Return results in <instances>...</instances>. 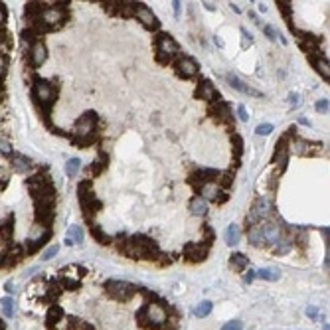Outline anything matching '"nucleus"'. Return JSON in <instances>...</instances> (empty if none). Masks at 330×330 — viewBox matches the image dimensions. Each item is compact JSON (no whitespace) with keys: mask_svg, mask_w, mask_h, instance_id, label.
Segmentation results:
<instances>
[{"mask_svg":"<svg viewBox=\"0 0 330 330\" xmlns=\"http://www.w3.org/2000/svg\"><path fill=\"white\" fill-rule=\"evenodd\" d=\"M58 89L54 83H50L48 79H42V77H34L32 79V99L44 119V123L48 127H52V121H50V115H52V107L58 99Z\"/></svg>","mask_w":330,"mask_h":330,"instance_id":"f257e3e1","label":"nucleus"},{"mask_svg":"<svg viewBox=\"0 0 330 330\" xmlns=\"http://www.w3.org/2000/svg\"><path fill=\"white\" fill-rule=\"evenodd\" d=\"M77 200H79V206H81V210H83L85 222H87V224H89V222H95L93 218H95V214L101 212L103 204H101V200H97V196H95V192H93V188H91V180L83 178V180L77 184Z\"/></svg>","mask_w":330,"mask_h":330,"instance_id":"f03ea898","label":"nucleus"},{"mask_svg":"<svg viewBox=\"0 0 330 330\" xmlns=\"http://www.w3.org/2000/svg\"><path fill=\"white\" fill-rule=\"evenodd\" d=\"M50 239H52V228H46V226H40V224L34 222V226L30 228V233H28V239L24 243L26 255L38 253Z\"/></svg>","mask_w":330,"mask_h":330,"instance_id":"7ed1b4c3","label":"nucleus"},{"mask_svg":"<svg viewBox=\"0 0 330 330\" xmlns=\"http://www.w3.org/2000/svg\"><path fill=\"white\" fill-rule=\"evenodd\" d=\"M105 293L119 300V302H129L136 293H138V287L129 283V281H117V279H109L105 283Z\"/></svg>","mask_w":330,"mask_h":330,"instance_id":"20e7f679","label":"nucleus"},{"mask_svg":"<svg viewBox=\"0 0 330 330\" xmlns=\"http://www.w3.org/2000/svg\"><path fill=\"white\" fill-rule=\"evenodd\" d=\"M208 113H210V117H212L216 123H220V125H228L230 132H233L235 117H233V113H231V107H230V103H228V101H222V99H218V101L210 103V107H208Z\"/></svg>","mask_w":330,"mask_h":330,"instance_id":"39448f33","label":"nucleus"},{"mask_svg":"<svg viewBox=\"0 0 330 330\" xmlns=\"http://www.w3.org/2000/svg\"><path fill=\"white\" fill-rule=\"evenodd\" d=\"M69 18V10L67 8H62V6H46L42 16H40V22L46 24L50 30H56V28H62Z\"/></svg>","mask_w":330,"mask_h":330,"instance_id":"423d86ee","label":"nucleus"},{"mask_svg":"<svg viewBox=\"0 0 330 330\" xmlns=\"http://www.w3.org/2000/svg\"><path fill=\"white\" fill-rule=\"evenodd\" d=\"M97 123H99L97 113H95V111H85V113L75 121V127H73L71 136H87V134L97 132Z\"/></svg>","mask_w":330,"mask_h":330,"instance_id":"0eeeda50","label":"nucleus"},{"mask_svg":"<svg viewBox=\"0 0 330 330\" xmlns=\"http://www.w3.org/2000/svg\"><path fill=\"white\" fill-rule=\"evenodd\" d=\"M208 255H210V245H206L204 241H190L182 249V259L186 263H202L208 259Z\"/></svg>","mask_w":330,"mask_h":330,"instance_id":"6e6552de","label":"nucleus"},{"mask_svg":"<svg viewBox=\"0 0 330 330\" xmlns=\"http://www.w3.org/2000/svg\"><path fill=\"white\" fill-rule=\"evenodd\" d=\"M156 52L176 60V58L180 56V46H178V42H176L170 34L158 32V34H156Z\"/></svg>","mask_w":330,"mask_h":330,"instance_id":"1a4fd4ad","label":"nucleus"},{"mask_svg":"<svg viewBox=\"0 0 330 330\" xmlns=\"http://www.w3.org/2000/svg\"><path fill=\"white\" fill-rule=\"evenodd\" d=\"M134 16H136V20H138L146 30H150V32H158V30H160V22H158L156 14H154L146 4L136 2V6H134Z\"/></svg>","mask_w":330,"mask_h":330,"instance_id":"9d476101","label":"nucleus"},{"mask_svg":"<svg viewBox=\"0 0 330 330\" xmlns=\"http://www.w3.org/2000/svg\"><path fill=\"white\" fill-rule=\"evenodd\" d=\"M172 66H174V71H176V75L180 79H192L200 71V66L192 58H188V56H178Z\"/></svg>","mask_w":330,"mask_h":330,"instance_id":"9b49d317","label":"nucleus"},{"mask_svg":"<svg viewBox=\"0 0 330 330\" xmlns=\"http://www.w3.org/2000/svg\"><path fill=\"white\" fill-rule=\"evenodd\" d=\"M202 196L200 198H204V200H210V202H214V204H218V206H222V204H226L228 200H230V194L228 192H224L216 182H210V184H204L200 190H198Z\"/></svg>","mask_w":330,"mask_h":330,"instance_id":"f8f14e48","label":"nucleus"},{"mask_svg":"<svg viewBox=\"0 0 330 330\" xmlns=\"http://www.w3.org/2000/svg\"><path fill=\"white\" fill-rule=\"evenodd\" d=\"M220 170L218 168H198L194 174H190L188 182L194 186V190H200L204 184H210V182H216Z\"/></svg>","mask_w":330,"mask_h":330,"instance_id":"ddd939ff","label":"nucleus"},{"mask_svg":"<svg viewBox=\"0 0 330 330\" xmlns=\"http://www.w3.org/2000/svg\"><path fill=\"white\" fill-rule=\"evenodd\" d=\"M48 60V50L44 46V42H36L30 46V52H28V67L32 69H38L44 66V62Z\"/></svg>","mask_w":330,"mask_h":330,"instance_id":"4468645a","label":"nucleus"},{"mask_svg":"<svg viewBox=\"0 0 330 330\" xmlns=\"http://www.w3.org/2000/svg\"><path fill=\"white\" fill-rule=\"evenodd\" d=\"M194 97H196V99H202V101H206V103H214V101L220 99V93H218V89L214 87V83H212L210 79H202V81L198 83L196 91H194Z\"/></svg>","mask_w":330,"mask_h":330,"instance_id":"2eb2a0df","label":"nucleus"},{"mask_svg":"<svg viewBox=\"0 0 330 330\" xmlns=\"http://www.w3.org/2000/svg\"><path fill=\"white\" fill-rule=\"evenodd\" d=\"M249 214L257 220V222H267L271 216H273V206L267 198H257L249 210Z\"/></svg>","mask_w":330,"mask_h":330,"instance_id":"dca6fc26","label":"nucleus"},{"mask_svg":"<svg viewBox=\"0 0 330 330\" xmlns=\"http://www.w3.org/2000/svg\"><path fill=\"white\" fill-rule=\"evenodd\" d=\"M107 164H109V156L101 152V154L89 164V166L85 168V176H87V180H93V178L101 176V174L107 170Z\"/></svg>","mask_w":330,"mask_h":330,"instance_id":"f3484780","label":"nucleus"},{"mask_svg":"<svg viewBox=\"0 0 330 330\" xmlns=\"http://www.w3.org/2000/svg\"><path fill=\"white\" fill-rule=\"evenodd\" d=\"M10 164H12V168H14L16 172H20V174H28V172L32 170V166H34L32 158H28V156H24V154H18V152H12V154H10Z\"/></svg>","mask_w":330,"mask_h":330,"instance_id":"a211bd4d","label":"nucleus"},{"mask_svg":"<svg viewBox=\"0 0 330 330\" xmlns=\"http://www.w3.org/2000/svg\"><path fill=\"white\" fill-rule=\"evenodd\" d=\"M34 220L40 226L52 228V224L56 220V206H52V208H34Z\"/></svg>","mask_w":330,"mask_h":330,"instance_id":"6ab92c4d","label":"nucleus"},{"mask_svg":"<svg viewBox=\"0 0 330 330\" xmlns=\"http://www.w3.org/2000/svg\"><path fill=\"white\" fill-rule=\"evenodd\" d=\"M230 140H231V152H233V172L241 164V156H243V136L237 132H230Z\"/></svg>","mask_w":330,"mask_h":330,"instance_id":"aec40b11","label":"nucleus"},{"mask_svg":"<svg viewBox=\"0 0 330 330\" xmlns=\"http://www.w3.org/2000/svg\"><path fill=\"white\" fill-rule=\"evenodd\" d=\"M14 235V216H6L4 220H0V243H8L12 241Z\"/></svg>","mask_w":330,"mask_h":330,"instance_id":"412c9836","label":"nucleus"},{"mask_svg":"<svg viewBox=\"0 0 330 330\" xmlns=\"http://www.w3.org/2000/svg\"><path fill=\"white\" fill-rule=\"evenodd\" d=\"M226 81H228V85L230 87H233L235 91H239V93H245V95H253V97H261V93L259 91H255V89H251L249 85H245L237 75H233V73H228L226 75Z\"/></svg>","mask_w":330,"mask_h":330,"instance_id":"4be33fe9","label":"nucleus"},{"mask_svg":"<svg viewBox=\"0 0 330 330\" xmlns=\"http://www.w3.org/2000/svg\"><path fill=\"white\" fill-rule=\"evenodd\" d=\"M48 182H52L50 174H42V172H38V174H32V176L26 178V188H28L30 196H34V194H36L44 184H48Z\"/></svg>","mask_w":330,"mask_h":330,"instance_id":"5701e85b","label":"nucleus"},{"mask_svg":"<svg viewBox=\"0 0 330 330\" xmlns=\"http://www.w3.org/2000/svg\"><path fill=\"white\" fill-rule=\"evenodd\" d=\"M44 8H46V6L40 4V2H28L26 8H24V20H26V26L38 22L40 16H42V12H44Z\"/></svg>","mask_w":330,"mask_h":330,"instance_id":"b1692460","label":"nucleus"},{"mask_svg":"<svg viewBox=\"0 0 330 330\" xmlns=\"http://www.w3.org/2000/svg\"><path fill=\"white\" fill-rule=\"evenodd\" d=\"M295 152V154H298V156H306V154H310L312 152V144L308 142V140H304V138H300V136H293L291 138V144H289V152Z\"/></svg>","mask_w":330,"mask_h":330,"instance_id":"393cba45","label":"nucleus"},{"mask_svg":"<svg viewBox=\"0 0 330 330\" xmlns=\"http://www.w3.org/2000/svg\"><path fill=\"white\" fill-rule=\"evenodd\" d=\"M89 233L99 245H111L113 243V237L109 233H105V230L97 222H89Z\"/></svg>","mask_w":330,"mask_h":330,"instance_id":"a878e982","label":"nucleus"},{"mask_svg":"<svg viewBox=\"0 0 330 330\" xmlns=\"http://www.w3.org/2000/svg\"><path fill=\"white\" fill-rule=\"evenodd\" d=\"M62 318H64V308L58 306V304H50L48 314H46V326H48L50 330H56V326H58V322H60Z\"/></svg>","mask_w":330,"mask_h":330,"instance_id":"bb28decb","label":"nucleus"},{"mask_svg":"<svg viewBox=\"0 0 330 330\" xmlns=\"http://www.w3.org/2000/svg\"><path fill=\"white\" fill-rule=\"evenodd\" d=\"M233 178H235V172L230 168V170H220V174H218V178H216V184L224 190V192H228L231 186H233Z\"/></svg>","mask_w":330,"mask_h":330,"instance_id":"cd10ccee","label":"nucleus"},{"mask_svg":"<svg viewBox=\"0 0 330 330\" xmlns=\"http://www.w3.org/2000/svg\"><path fill=\"white\" fill-rule=\"evenodd\" d=\"M308 60L312 62V66L316 67V71H318L324 79L330 77V67H328V60H326V58H322V56H308Z\"/></svg>","mask_w":330,"mask_h":330,"instance_id":"c85d7f7f","label":"nucleus"},{"mask_svg":"<svg viewBox=\"0 0 330 330\" xmlns=\"http://www.w3.org/2000/svg\"><path fill=\"white\" fill-rule=\"evenodd\" d=\"M69 140H71L77 148H89V146L97 144L101 138H99V134H97V132H93V134H87V136H71Z\"/></svg>","mask_w":330,"mask_h":330,"instance_id":"c756f323","label":"nucleus"},{"mask_svg":"<svg viewBox=\"0 0 330 330\" xmlns=\"http://www.w3.org/2000/svg\"><path fill=\"white\" fill-rule=\"evenodd\" d=\"M291 249H293V237H289V235H281L279 241L273 245L275 255H287Z\"/></svg>","mask_w":330,"mask_h":330,"instance_id":"7c9ffc66","label":"nucleus"},{"mask_svg":"<svg viewBox=\"0 0 330 330\" xmlns=\"http://www.w3.org/2000/svg\"><path fill=\"white\" fill-rule=\"evenodd\" d=\"M190 212L194 214V216H206L208 214V202L204 200V198H200V196H196V198H192L190 200Z\"/></svg>","mask_w":330,"mask_h":330,"instance_id":"2f4dec72","label":"nucleus"},{"mask_svg":"<svg viewBox=\"0 0 330 330\" xmlns=\"http://www.w3.org/2000/svg\"><path fill=\"white\" fill-rule=\"evenodd\" d=\"M66 243L67 245H81L83 243V231H81V228L79 226H71L69 230H67V235H66Z\"/></svg>","mask_w":330,"mask_h":330,"instance_id":"473e14b6","label":"nucleus"},{"mask_svg":"<svg viewBox=\"0 0 330 330\" xmlns=\"http://www.w3.org/2000/svg\"><path fill=\"white\" fill-rule=\"evenodd\" d=\"M247 257L243 255V253H231V257H230V267L235 271V273H241V271H245V267H247Z\"/></svg>","mask_w":330,"mask_h":330,"instance_id":"72a5a7b5","label":"nucleus"},{"mask_svg":"<svg viewBox=\"0 0 330 330\" xmlns=\"http://www.w3.org/2000/svg\"><path fill=\"white\" fill-rule=\"evenodd\" d=\"M0 308H2V314L6 316V318H12L14 314H16V302H14V298L8 295V297H2L0 298Z\"/></svg>","mask_w":330,"mask_h":330,"instance_id":"f704fd0d","label":"nucleus"},{"mask_svg":"<svg viewBox=\"0 0 330 330\" xmlns=\"http://www.w3.org/2000/svg\"><path fill=\"white\" fill-rule=\"evenodd\" d=\"M224 237H226V243H228L230 247H233V245H237V243H239V237H241V233H239V228H237L235 224H231V226H228V230H226V233H224Z\"/></svg>","mask_w":330,"mask_h":330,"instance_id":"c9c22d12","label":"nucleus"},{"mask_svg":"<svg viewBox=\"0 0 330 330\" xmlns=\"http://www.w3.org/2000/svg\"><path fill=\"white\" fill-rule=\"evenodd\" d=\"M134 6H136V2H119L117 4V16L132 18L134 16Z\"/></svg>","mask_w":330,"mask_h":330,"instance_id":"e433bc0d","label":"nucleus"},{"mask_svg":"<svg viewBox=\"0 0 330 330\" xmlns=\"http://www.w3.org/2000/svg\"><path fill=\"white\" fill-rule=\"evenodd\" d=\"M247 239H249V243H251L253 247H265V245H263L261 231H259V228H257V226H253V228H249V230H247Z\"/></svg>","mask_w":330,"mask_h":330,"instance_id":"4c0bfd02","label":"nucleus"},{"mask_svg":"<svg viewBox=\"0 0 330 330\" xmlns=\"http://www.w3.org/2000/svg\"><path fill=\"white\" fill-rule=\"evenodd\" d=\"M255 277H259V279H265V281H277V279L281 277V273H279V269L265 267V269H259V271H255Z\"/></svg>","mask_w":330,"mask_h":330,"instance_id":"58836bf2","label":"nucleus"},{"mask_svg":"<svg viewBox=\"0 0 330 330\" xmlns=\"http://www.w3.org/2000/svg\"><path fill=\"white\" fill-rule=\"evenodd\" d=\"M79 168H81V160H79V158H69V160L66 162V174H67L69 178H73V176L79 172Z\"/></svg>","mask_w":330,"mask_h":330,"instance_id":"ea45409f","label":"nucleus"},{"mask_svg":"<svg viewBox=\"0 0 330 330\" xmlns=\"http://www.w3.org/2000/svg\"><path fill=\"white\" fill-rule=\"evenodd\" d=\"M202 233H204V239H202V241H204L206 245H210V247H212V243L216 241V231L212 230V226H210V224H204Z\"/></svg>","mask_w":330,"mask_h":330,"instance_id":"a19ab883","label":"nucleus"},{"mask_svg":"<svg viewBox=\"0 0 330 330\" xmlns=\"http://www.w3.org/2000/svg\"><path fill=\"white\" fill-rule=\"evenodd\" d=\"M212 306H214V304H212L210 300H204V302H200V304L196 306L194 314H196V316H200V318H206V316L212 312Z\"/></svg>","mask_w":330,"mask_h":330,"instance_id":"79ce46f5","label":"nucleus"},{"mask_svg":"<svg viewBox=\"0 0 330 330\" xmlns=\"http://www.w3.org/2000/svg\"><path fill=\"white\" fill-rule=\"evenodd\" d=\"M277 8H279L281 14L285 16V20L291 22V14H293V6H291V2H287V0H279V2H277Z\"/></svg>","mask_w":330,"mask_h":330,"instance_id":"37998d69","label":"nucleus"},{"mask_svg":"<svg viewBox=\"0 0 330 330\" xmlns=\"http://www.w3.org/2000/svg\"><path fill=\"white\" fill-rule=\"evenodd\" d=\"M0 48H6V50H10V48H12V38H10V34L6 32V28H4V26L0 28Z\"/></svg>","mask_w":330,"mask_h":330,"instance_id":"c03bdc74","label":"nucleus"},{"mask_svg":"<svg viewBox=\"0 0 330 330\" xmlns=\"http://www.w3.org/2000/svg\"><path fill=\"white\" fill-rule=\"evenodd\" d=\"M58 253H60V245H56V243H54V245H50V247L42 253V261H50V259H54Z\"/></svg>","mask_w":330,"mask_h":330,"instance_id":"a18cd8bd","label":"nucleus"},{"mask_svg":"<svg viewBox=\"0 0 330 330\" xmlns=\"http://www.w3.org/2000/svg\"><path fill=\"white\" fill-rule=\"evenodd\" d=\"M0 154H4V156H10L12 154V144L8 138L4 136H0Z\"/></svg>","mask_w":330,"mask_h":330,"instance_id":"49530a36","label":"nucleus"},{"mask_svg":"<svg viewBox=\"0 0 330 330\" xmlns=\"http://www.w3.org/2000/svg\"><path fill=\"white\" fill-rule=\"evenodd\" d=\"M273 132V125L271 123H261V125H257V129H255V134H259V136H267V134H271Z\"/></svg>","mask_w":330,"mask_h":330,"instance_id":"de8ad7c7","label":"nucleus"},{"mask_svg":"<svg viewBox=\"0 0 330 330\" xmlns=\"http://www.w3.org/2000/svg\"><path fill=\"white\" fill-rule=\"evenodd\" d=\"M154 263H156L158 267H166V265H170V263H172V259H170V255H168V253H162V251H160V255L154 259Z\"/></svg>","mask_w":330,"mask_h":330,"instance_id":"09e8293b","label":"nucleus"},{"mask_svg":"<svg viewBox=\"0 0 330 330\" xmlns=\"http://www.w3.org/2000/svg\"><path fill=\"white\" fill-rule=\"evenodd\" d=\"M8 182H10L8 170H6V168H0V190H4V188L8 186Z\"/></svg>","mask_w":330,"mask_h":330,"instance_id":"8fccbe9b","label":"nucleus"},{"mask_svg":"<svg viewBox=\"0 0 330 330\" xmlns=\"http://www.w3.org/2000/svg\"><path fill=\"white\" fill-rule=\"evenodd\" d=\"M263 32L267 34V38H269L271 42H275L277 38H281V34H279V32H277L273 26H263Z\"/></svg>","mask_w":330,"mask_h":330,"instance_id":"3c124183","label":"nucleus"},{"mask_svg":"<svg viewBox=\"0 0 330 330\" xmlns=\"http://www.w3.org/2000/svg\"><path fill=\"white\" fill-rule=\"evenodd\" d=\"M117 4L119 2H103V10L111 16H117Z\"/></svg>","mask_w":330,"mask_h":330,"instance_id":"603ef678","label":"nucleus"},{"mask_svg":"<svg viewBox=\"0 0 330 330\" xmlns=\"http://www.w3.org/2000/svg\"><path fill=\"white\" fill-rule=\"evenodd\" d=\"M6 56H4V52H0V81H2V77L6 75Z\"/></svg>","mask_w":330,"mask_h":330,"instance_id":"864d4df0","label":"nucleus"},{"mask_svg":"<svg viewBox=\"0 0 330 330\" xmlns=\"http://www.w3.org/2000/svg\"><path fill=\"white\" fill-rule=\"evenodd\" d=\"M222 330H243V324L239 320H230Z\"/></svg>","mask_w":330,"mask_h":330,"instance_id":"5fc2aeb1","label":"nucleus"},{"mask_svg":"<svg viewBox=\"0 0 330 330\" xmlns=\"http://www.w3.org/2000/svg\"><path fill=\"white\" fill-rule=\"evenodd\" d=\"M237 117H239V121H245V123L249 121V113H247V109L243 105L237 107Z\"/></svg>","mask_w":330,"mask_h":330,"instance_id":"6e6d98bb","label":"nucleus"},{"mask_svg":"<svg viewBox=\"0 0 330 330\" xmlns=\"http://www.w3.org/2000/svg\"><path fill=\"white\" fill-rule=\"evenodd\" d=\"M316 111L318 113H328V99H320L316 103Z\"/></svg>","mask_w":330,"mask_h":330,"instance_id":"4d7b16f0","label":"nucleus"},{"mask_svg":"<svg viewBox=\"0 0 330 330\" xmlns=\"http://www.w3.org/2000/svg\"><path fill=\"white\" fill-rule=\"evenodd\" d=\"M4 22H6V6L0 2V28L4 26Z\"/></svg>","mask_w":330,"mask_h":330,"instance_id":"13d9d810","label":"nucleus"},{"mask_svg":"<svg viewBox=\"0 0 330 330\" xmlns=\"http://www.w3.org/2000/svg\"><path fill=\"white\" fill-rule=\"evenodd\" d=\"M289 103H291L293 107H298V105H300V97H298L297 93H291V95H289Z\"/></svg>","mask_w":330,"mask_h":330,"instance_id":"bf43d9fd","label":"nucleus"},{"mask_svg":"<svg viewBox=\"0 0 330 330\" xmlns=\"http://www.w3.org/2000/svg\"><path fill=\"white\" fill-rule=\"evenodd\" d=\"M241 36H243V46H249L251 44V34L245 28H241Z\"/></svg>","mask_w":330,"mask_h":330,"instance_id":"052dcab7","label":"nucleus"},{"mask_svg":"<svg viewBox=\"0 0 330 330\" xmlns=\"http://www.w3.org/2000/svg\"><path fill=\"white\" fill-rule=\"evenodd\" d=\"M253 279H255V271H253V269H249V271L243 275V281L249 285V283H253Z\"/></svg>","mask_w":330,"mask_h":330,"instance_id":"680f3d73","label":"nucleus"},{"mask_svg":"<svg viewBox=\"0 0 330 330\" xmlns=\"http://www.w3.org/2000/svg\"><path fill=\"white\" fill-rule=\"evenodd\" d=\"M4 289H6V291L12 295V293L16 291V289H14V281H12V279H10V281H6V283H4Z\"/></svg>","mask_w":330,"mask_h":330,"instance_id":"e2e57ef3","label":"nucleus"},{"mask_svg":"<svg viewBox=\"0 0 330 330\" xmlns=\"http://www.w3.org/2000/svg\"><path fill=\"white\" fill-rule=\"evenodd\" d=\"M306 314H308L310 318H316V316H318V310H316L314 306H308V308H306Z\"/></svg>","mask_w":330,"mask_h":330,"instance_id":"0e129e2a","label":"nucleus"},{"mask_svg":"<svg viewBox=\"0 0 330 330\" xmlns=\"http://www.w3.org/2000/svg\"><path fill=\"white\" fill-rule=\"evenodd\" d=\"M172 6H174V14L180 16V2H172Z\"/></svg>","mask_w":330,"mask_h":330,"instance_id":"69168bd1","label":"nucleus"},{"mask_svg":"<svg viewBox=\"0 0 330 330\" xmlns=\"http://www.w3.org/2000/svg\"><path fill=\"white\" fill-rule=\"evenodd\" d=\"M204 6H206V10H210V12H212V10H216V6H214L212 2H204Z\"/></svg>","mask_w":330,"mask_h":330,"instance_id":"338daca9","label":"nucleus"},{"mask_svg":"<svg viewBox=\"0 0 330 330\" xmlns=\"http://www.w3.org/2000/svg\"><path fill=\"white\" fill-rule=\"evenodd\" d=\"M298 123H300V125H310V123H308V119H304V117H300V119H298Z\"/></svg>","mask_w":330,"mask_h":330,"instance_id":"774afa93","label":"nucleus"}]
</instances>
